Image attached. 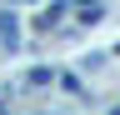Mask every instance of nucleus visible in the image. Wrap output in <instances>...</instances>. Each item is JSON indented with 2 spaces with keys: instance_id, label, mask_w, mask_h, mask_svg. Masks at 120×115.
<instances>
[{
  "instance_id": "3",
  "label": "nucleus",
  "mask_w": 120,
  "mask_h": 115,
  "mask_svg": "<svg viewBox=\"0 0 120 115\" xmlns=\"http://www.w3.org/2000/svg\"><path fill=\"white\" fill-rule=\"evenodd\" d=\"M110 115H120V110H110Z\"/></svg>"
},
{
  "instance_id": "1",
  "label": "nucleus",
  "mask_w": 120,
  "mask_h": 115,
  "mask_svg": "<svg viewBox=\"0 0 120 115\" xmlns=\"http://www.w3.org/2000/svg\"><path fill=\"white\" fill-rule=\"evenodd\" d=\"M50 80H55V70H50V65H35V70L25 75V85H50Z\"/></svg>"
},
{
  "instance_id": "2",
  "label": "nucleus",
  "mask_w": 120,
  "mask_h": 115,
  "mask_svg": "<svg viewBox=\"0 0 120 115\" xmlns=\"http://www.w3.org/2000/svg\"><path fill=\"white\" fill-rule=\"evenodd\" d=\"M0 40H5V45H10V50H15V45H20V35H15V20H10V15H5V20H0Z\"/></svg>"
}]
</instances>
